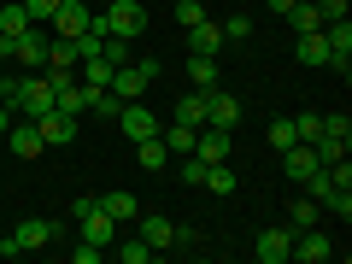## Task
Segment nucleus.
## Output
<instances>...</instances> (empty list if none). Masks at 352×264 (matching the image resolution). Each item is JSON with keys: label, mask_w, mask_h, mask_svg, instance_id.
Instances as JSON below:
<instances>
[{"label": "nucleus", "mask_w": 352, "mask_h": 264, "mask_svg": "<svg viewBox=\"0 0 352 264\" xmlns=\"http://www.w3.org/2000/svg\"><path fill=\"white\" fill-rule=\"evenodd\" d=\"M323 135H340V141H352V124H346V112H329V118H323Z\"/></svg>", "instance_id": "f704fd0d"}, {"label": "nucleus", "mask_w": 352, "mask_h": 264, "mask_svg": "<svg viewBox=\"0 0 352 264\" xmlns=\"http://www.w3.org/2000/svg\"><path fill=\"white\" fill-rule=\"evenodd\" d=\"M6 124H12V106H6V100H0V135H6Z\"/></svg>", "instance_id": "58836bf2"}, {"label": "nucleus", "mask_w": 352, "mask_h": 264, "mask_svg": "<svg viewBox=\"0 0 352 264\" xmlns=\"http://www.w3.org/2000/svg\"><path fill=\"white\" fill-rule=\"evenodd\" d=\"M24 30H30L24 0H6V6H0V36H24Z\"/></svg>", "instance_id": "393cba45"}, {"label": "nucleus", "mask_w": 352, "mask_h": 264, "mask_svg": "<svg viewBox=\"0 0 352 264\" xmlns=\"http://www.w3.org/2000/svg\"><path fill=\"white\" fill-rule=\"evenodd\" d=\"M6 252H12V241H6V235H0V258H6Z\"/></svg>", "instance_id": "a19ab883"}, {"label": "nucleus", "mask_w": 352, "mask_h": 264, "mask_svg": "<svg viewBox=\"0 0 352 264\" xmlns=\"http://www.w3.org/2000/svg\"><path fill=\"white\" fill-rule=\"evenodd\" d=\"M47 65H65V71H76V41H71V36H53V41H47Z\"/></svg>", "instance_id": "cd10ccee"}, {"label": "nucleus", "mask_w": 352, "mask_h": 264, "mask_svg": "<svg viewBox=\"0 0 352 264\" xmlns=\"http://www.w3.org/2000/svg\"><path fill=\"white\" fill-rule=\"evenodd\" d=\"M323 6V18H346V0H317Z\"/></svg>", "instance_id": "4c0bfd02"}, {"label": "nucleus", "mask_w": 352, "mask_h": 264, "mask_svg": "<svg viewBox=\"0 0 352 264\" xmlns=\"http://www.w3.org/2000/svg\"><path fill=\"white\" fill-rule=\"evenodd\" d=\"M188 82L194 88H217V59L212 53H188Z\"/></svg>", "instance_id": "4be33fe9"}, {"label": "nucleus", "mask_w": 352, "mask_h": 264, "mask_svg": "<svg viewBox=\"0 0 352 264\" xmlns=\"http://www.w3.org/2000/svg\"><path fill=\"white\" fill-rule=\"evenodd\" d=\"M200 188H212V194H235V170H229V159L223 164H206V182Z\"/></svg>", "instance_id": "bb28decb"}, {"label": "nucleus", "mask_w": 352, "mask_h": 264, "mask_svg": "<svg viewBox=\"0 0 352 264\" xmlns=\"http://www.w3.org/2000/svg\"><path fill=\"white\" fill-rule=\"evenodd\" d=\"M170 235H176V223H170V217H159V212H147V217H141V241H147L153 252H159V247H170Z\"/></svg>", "instance_id": "aec40b11"}, {"label": "nucleus", "mask_w": 352, "mask_h": 264, "mask_svg": "<svg viewBox=\"0 0 352 264\" xmlns=\"http://www.w3.org/2000/svg\"><path fill=\"white\" fill-rule=\"evenodd\" d=\"M6 141H12L18 159H36V153H47V147H41V129L30 124V118H24V124H6Z\"/></svg>", "instance_id": "2eb2a0df"}, {"label": "nucleus", "mask_w": 352, "mask_h": 264, "mask_svg": "<svg viewBox=\"0 0 352 264\" xmlns=\"http://www.w3.org/2000/svg\"><path fill=\"white\" fill-rule=\"evenodd\" d=\"M88 18H94V12H88V6H82V0H59V6H53V18H47V24H53V36H82V30H88Z\"/></svg>", "instance_id": "6e6552de"}, {"label": "nucleus", "mask_w": 352, "mask_h": 264, "mask_svg": "<svg viewBox=\"0 0 352 264\" xmlns=\"http://www.w3.org/2000/svg\"><path fill=\"white\" fill-rule=\"evenodd\" d=\"M270 147H294V118H270Z\"/></svg>", "instance_id": "7c9ffc66"}, {"label": "nucleus", "mask_w": 352, "mask_h": 264, "mask_svg": "<svg viewBox=\"0 0 352 264\" xmlns=\"http://www.w3.org/2000/svg\"><path fill=\"white\" fill-rule=\"evenodd\" d=\"M194 135H200V129H188V124H176V118H170V124L159 129V141H164V147H170V153H194Z\"/></svg>", "instance_id": "b1692460"}, {"label": "nucleus", "mask_w": 352, "mask_h": 264, "mask_svg": "<svg viewBox=\"0 0 352 264\" xmlns=\"http://www.w3.org/2000/svg\"><path fill=\"white\" fill-rule=\"evenodd\" d=\"M288 258H300V264H329L335 258V235H329V229H300V235H294V247H288Z\"/></svg>", "instance_id": "20e7f679"}, {"label": "nucleus", "mask_w": 352, "mask_h": 264, "mask_svg": "<svg viewBox=\"0 0 352 264\" xmlns=\"http://www.w3.org/2000/svg\"><path fill=\"white\" fill-rule=\"evenodd\" d=\"M294 59H300V65H329V41H323V30H305V36H294Z\"/></svg>", "instance_id": "dca6fc26"}, {"label": "nucleus", "mask_w": 352, "mask_h": 264, "mask_svg": "<svg viewBox=\"0 0 352 264\" xmlns=\"http://www.w3.org/2000/svg\"><path fill=\"white\" fill-rule=\"evenodd\" d=\"M317 217H323V206H317L311 194H305V200H288V229H294V235H300V229H311Z\"/></svg>", "instance_id": "412c9836"}, {"label": "nucleus", "mask_w": 352, "mask_h": 264, "mask_svg": "<svg viewBox=\"0 0 352 264\" xmlns=\"http://www.w3.org/2000/svg\"><path fill=\"white\" fill-rule=\"evenodd\" d=\"M135 164H141V170H147V176H159L164 164H170V147H164L159 135H147V141H135Z\"/></svg>", "instance_id": "f3484780"}, {"label": "nucleus", "mask_w": 352, "mask_h": 264, "mask_svg": "<svg viewBox=\"0 0 352 264\" xmlns=\"http://www.w3.org/2000/svg\"><path fill=\"white\" fill-rule=\"evenodd\" d=\"M30 124L41 129V147H71V141H76V118H71V112H59V106H47V112L30 118Z\"/></svg>", "instance_id": "39448f33"}, {"label": "nucleus", "mask_w": 352, "mask_h": 264, "mask_svg": "<svg viewBox=\"0 0 352 264\" xmlns=\"http://www.w3.org/2000/svg\"><path fill=\"white\" fill-rule=\"evenodd\" d=\"M118 129H124L129 141H147V135H159V112L153 106H141V100H124V112H118Z\"/></svg>", "instance_id": "423d86ee"}, {"label": "nucleus", "mask_w": 352, "mask_h": 264, "mask_svg": "<svg viewBox=\"0 0 352 264\" xmlns=\"http://www.w3.org/2000/svg\"><path fill=\"white\" fill-rule=\"evenodd\" d=\"M47 41H53L47 24H30L24 36H0V59H12L18 71H41L47 65Z\"/></svg>", "instance_id": "f257e3e1"}, {"label": "nucleus", "mask_w": 352, "mask_h": 264, "mask_svg": "<svg viewBox=\"0 0 352 264\" xmlns=\"http://www.w3.org/2000/svg\"><path fill=\"white\" fill-rule=\"evenodd\" d=\"M76 71H82L76 82H88V88H106V82H112V59H106V53H94V59H82Z\"/></svg>", "instance_id": "5701e85b"}, {"label": "nucleus", "mask_w": 352, "mask_h": 264, "mask_svg": "<svg viewBox=\"0 0 352 264\" xmlns=\"http://www.w3.org/2000/svg\"><path fill=\"white\" fill-rule=\"evenodd\" d=\"M288 6H294V0H270V12H282V18H288Z\"/></svg>", "instance_id": "ea45409f"}, {"label": "nucleus", "mask_w": 352, "mask_h": 264, "mask_svg": "<svg viewBox=\"0 0 352 264\" xmlns=\"http://www.w3.org/2000/svg\"><path fill=\"white\" fill-rule=\"evenodd\" d=\"M170 118H176V124H188V129H206V88H194V94H182Z\"/></svg>", "instance_id": "6ab92c4d"}, {"label": "nucleus", "mask_w": 352, "mask_h": 264, "mask_svg": "<svg viewBox=\"0 0 352 264\" xmlns=\"http://www.w3.org/2000/svg\"><path fill=\"white\" fill-rule=\"evenodd\" d=\"M288 247H294V229H264L258 241H252V252H258V264H288Z\"/></svg>", "instance_id": "f8f14e48"}, {"label": "nucleus", "mask_w": 352, "mask_h": 264, "mask_svg": "<svg viewBox=\"0 0 352 264\" xmlns=\"http://www.w3.org/2000/svg\"><path fill=\"white\" fill-rule=\"evenodd\" d=\"M76 229H82V241H94V247H112V241H118V229H124V223H118V217L106 212V206H94L88 217H76Z\"/></svg>", "instance_id": "1a4fd4ad"}, {"label": "nucleus", "mask_w": 352, "mask_h": 264, "mask_svg": "<svg viewBox=\"0 0 352 264\" xmlns=\"http://www.w3.org/2000/svg\"><path fill=\"white\" fill-rule=\"evenodd\" d=\"M71 258H76V264H100V258H106V247H94V241H82V247H71Z\"/></svg>", "instance_id": "e433bc0d"}, {"label": "nucleus", "mask_w": 352, "mask_h": 264, "mask_svg": "<svg viewBox=\"0 0 352 264\" xmlns=\"http://www.w3.org/2000/svg\"><path fill=\"white\" fill-rule=\"evenodd\" d=\"M53 235H59V223H47V217H24L6 241H12V252H36V247H47Z\"/></svg>", "instance_id": "0eeeda50"}, {"label": "nucleus", "mask_w": 352, "mask_h": 264, "mask_svg": "<svg viewBox=\"0 0 352 264\" xmlns=\"http://www.w3.org/2000/svg\"><path fill=\"white\" fill-rule=\"evenodd\" d=\"M247 36H252V18H247V12L223 18V41H247Z\"/></svg>", "instance_id": "2f4dec72"}, {"label": "nucleus", "mask_w": 352, "mask_h": 264, "mask_svg": "<svg viewBox=\"0 0 352 264\" xmlns=\"http://www.w3.org/2000/svg\"><path fill=\"white\" fill-rule=\"evenodd\" d=\"M223 47H229V41H223V24H217L212 12H206L200 24H188V53H212V59H217Z\"/></svg>", "instance_id": "9d476101"}, {"label": "nucleus", "mask_w": 352, "mask_h": 264, "mask_svg": "<svg viewBox=\"0 0 352 264\" xmlns=\"http://www.w3.org/2000/svg\"><path fill=\"white\" fill-rule=\"evenodd\" d=\"M317 135H323V118H317V112H305V118H294V141H305V147H311Z\"/></svg>", "instance_id": "c756f323"}, {"label": "nucleus", "mask_w": 352, "mask_h": 264, "mask_svg": "<svg viewBox=\"0 0 352 264\" xmlns=\"http://www.w3.org/2000/svg\"><path fill=\"white\" fill-rule=\"evenodd\" d=\"M170 247H176V252H200V229H188V223H182V229L170 235Z\"/></svg>", "instance_id": "72a5a7b5"}, {"label": "nucleus", "mask_w": 352, "mask_h": 264, "mask_svg": "<svg viewBox=\"0 0 352 264\" xmlns=\"http://www.w3.org/2000/svg\"><path fill=\"white\" fill-rule=\"evenodd\" d=\"M282 170H288V182H294V188H300L305 176L317 170V153L305 147V141H294V147H282Z\"/></svg>", "instance_id": "ddd939ff"}, {"label": "nucleus", "mask_w": 352, "mask_h": 264, "mask_svg": "<svg viewBox=\"0 0 352 264\" xmlns=\"http://www.w3.org/2000/svg\"><path fill=\"white\" fill-rule=\"evenodd\" d=\"M112 247H118V258H124V264H147V258H153V247H147L141 235H135V241H124V235H118Z\"/></svg>", "instance_id": "c85d7f7f"}, {"label": "nucleus", "mask_w": 352, "mask_h": 264, "mask_svg": "<svg viewBox=\"0 0 352 264\" xmlns=\"http://www.w3.org/2000/svg\"><path fill=\"white\" fill-rule=\"evenodd\" d=\"M53 6H59V0H24V12H30V24H47V18H53Z\"/></svg>", "instance_id": "c9c22d12"}, {"label": "nucleus", "mask_w": 352, "mask_h": 264, "mask_svg": "<svg viewBox=\"0 0 352 264\" xmlns=\"http://www.w3.org/2000/svg\"><path fill=\"white\" fill-rule=\"evenodd\" d=\"M159 82V59H135V65H112V94L118 100H141V94H147V88Z\"/></svg>", "instance_id": "7ed1b4c3"}, {"label": "nucleus", "mask_w": 352, "mask_h": 264, "mask_svg": "<svg viewBox=\"0 0 352 264\" xmlns=\"http://www.w3.org/2000/svg\"><path fill=\"white\" fill-rule=\"evenodd\" d=\"M206 124L235 129L241 124V100H235V94H223V88H206Z\"/></svg>", "instance_id": "9b49d317"}, {"label": "nucleus", "mask_w": 352, "mask_h": 264, "mask_svg": "<svg viewBox=\"0 0 352 264\" xmlns=\"http://www.w3.org/2000/svg\"><path fill=\"white\" fill-rule=\"evenodd\" d=\"M288 24H294V36H305V30H323L329 18H323L317 0H294V6H288Z\"/></svg>", "instance_id": "a211bd4d"}, {"label": "nucleus", "mask_w": 352, "mask_h": 264, "mask_svg": "<svg viewBox=\"0 0 352 264\" xmlns=\"http://www.w3.org/2000/svg\"><path fill=\"white\" fill-rule=\"evenodd\" d=\"M194 153H200L206 164H223V159H229V129H217V124H206L200 135H194Z\"/></svg>", "instance_id": "4468645a"}, {"label": "nucleus", "mask_w": 352, "mask_h": 264, "mask_svg": "<svg viewBox=\"0 0 352 264\" xmlns=\"http://www.w3.org/2000/svg\"><path fill=\"white\" fill-rule=\"evenodd\" d=\"M100 206L118 217V223H135V217H141V200H135V194H106Z\"/></svg>", "instance_id": "a878e982"}, {"label": "nucleus", "mask_w": 352, "mask_h": 264, "mask_svg": "<svg viewBox=\"0 0 352 264\" xmlns=\"http://www.w3.org/2000/svg\"><path fill=\"white\" fill-rule=\"evenodd\" d=\"M200 18H206V6H200V0H176V24H182V30H188V24H200Z\"/></svg>", "instance_id": "473e14b6"}, {"label": "nucleus", "mask_w": 352, "mask_h": 264, "mask_svg": "<svg viewBox=\"0 0 352 264\" xmlns=\"http://www.w3.org/2000/svg\"><path fill=\"white\" fill-rule=\"evenodd\" d=\"M100 18V30L106 36H124V41H135L141 30H147V0H112V6H106V12H94Z\"/></svg>", "instance_id": "f03ea898"}]
</instances>
